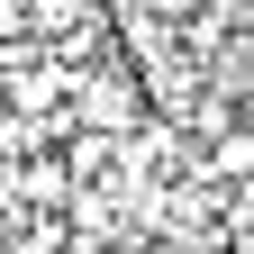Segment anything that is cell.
Here are the masks:
<instances>
[{"mask_svg": "<svg viewBox=\"0 0 254 254\" xmlns=\"http://www.w3.org/2000/svg\"><path fill=\"white\" fill-rule=\"evenodd\" d=\"M27 200H46V209H73V154H18V173H9Z\"/></svg>", "mask_w": 254, "mask_h": 254, "instance_id": "obj_1", "label": "cell"}, {"mask_svg": "<svg viewBox=\"0 0 254 254\" xmlns=\"http://www.w3.org/2000/svg\"><path fill=\"white\" fill-rule=\"evenodd\" d=\"M82 18H91V0H27V27H37V37H55V46L73 37Z\"/></svg>", "mask_w": 254, "mask_h": 254, "instance_id": "obj_2", "label": "cell"}, {"mask_svg": "<svg viewBox=\"0 0 254 254\" xmlns=\"http://www.w3.org/2000/svg\"><path fill=\"white\" fill-rule=\"evenodd\" d=\"M218 173H254V127H218Z\"/></svg>", "mask_w": 254, "mask_h": 254, "instance_id": "obj_3", "label": "cell"}, {"mask_svg": "<svg viewBox=\"0 0 254 254\" xmlns=\"http://www.w3.org/2000/svg\"><path fill=\"white\" fill-rule=\"evenodd\" d=\"M18 154H27V109L9 100V109H0V164H18Z\"/></svg>", "mask_w": 254, "mask_h": 254, "instance_id": "obj_4", "label": "cell"}]
</instances>
